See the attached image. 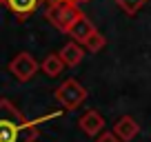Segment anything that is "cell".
<instances>
[{
    "instance_id": "obj_1",
    "label": "cell",
    "mask_w": 151,
    "mask_h": 142,
    "mask_svg": "<svg viewBox=\"0 0 151 142\" xmlns=\"http://www.w3.org/2000/svg\"><path fill=\"white\" fill-rule=\"evenodd\" d=\"M36 138V122H29L7 98L0 100V142H33Z\"/></svg>"
},
{
    "instance_id": "obj_2",
    "label": "cell",
    "mask_w": 151,
    "mask_h": 142,
    "mask_svg": "<svg viewBox=\"0 0 151 142\" xmlns=\"http://www.w3.org/2000/svg\"><path fill=\"white\" fill-rule=\"evenodd\" d=\"M56 100H58V104H60L62 109L73 111V109H78V107L87 100V89L78 80L69 78V80H65L56 89Z\"/></svg>"
},
{
    "instance_id": "obj_3",
    "label": "cell",
    "mask_w": 151,
    "mask_h": 142,
    "mask_svg": "<svg viewBox=\"0 0 151 142\" xmlns=\"http://www.w3.org/2000/svg\"><path fill=\"white\" fill-rule=\"evenodd\" d=\"M78 16H80L78 2H51V7L47 9V20L62 33H67V29Z\"/></svg>"
},
{
    "instance_id": "obj_4",
    "label": "cell",
    "mask_w": 151,
    "mask_h": 142,
    "mask_svg": "<svg viewBox=\"0 0 151 142\" xmlns=\"http://www.w3.org/2000/svg\"><path fill=\"white\" fill-rule=\"evenodd\" d=\"M38 69H40V65H38V60L29 51H20L9 62V71L14 73V78L18 82H29L38 73Z\"/></svg>"
},
{
    "instance_id": "obj_5",
    "label": "cell",
    "mask_w": 151,
    "mask_h": 142,
    "mask_svg": "<svg viewBox=\"0 0 151 142\" xmlns=\"http://www.w3.org/2000/svg\"><path fill=\"white\" fill-rule=\"evenodd\" d=\"M78 127H80V131L85 133V136H91V138H98L100 133H102L104 129V118L98 113V111H87L85 115H80V120H78Z\"/></svg>"
},
{
    "instance_id": "obj_6",
    "label": "cell",
    "mask_w": 151,
    "mask_h": 142,
    "mask_svg": "<svg viewBox=\"0 0 151 142\" xmlns=\"http://www.w3.org/2000/svg\"><path fill=\"white\" fill-rule=\"evenodd\" d=\"M93 31H96L93 22H91V20L87 18L85 14H80L78 18L73 20V22H71V27L67 29V33H69V36L76 40V42H80V44H85V40L89 38Z\"/></svg>"
},
{
    "instance_id": "obj_7",
    "label": "cell",
    "mask_w": 151,
    "mask_h": 142,
    "mask_svg": "<svg viewBox=\"0 0 151 142\" xmlns=\"http://www.w3.org/2000/svg\"><path fill=\"white\" fill-rule=\"evenodd\" d=\"M111 131L116 133V136H118L122 142H131L133 138L140 133V124H138L131 115H122V118L116 120V124H113Z\"/></svg>"
},
{
    "instance_id": "obj_8",
    "label": "cell",
    "mask_w": 151,
    "mask_h": 142,
    "mask_svg": "<svg viewBox=\"0 0 151 142\" xmlns=\"http://www.w3.org/2000/svg\"><path fill=\"white\" fill-rule=\"evenodd\" d=\"M58 53H60V58H62V62H65V67H78V65L82 62V58H85V49H82L80 42H76V40L67 42Z\"/></svg>"
},
{
    "instance_id": "obj_9",
    "label": "cell",
    "mask_w": 151,
    "mask_h": 142,
    "mask_svg": "<svg viewBox=\"0 0 151 142\" xmlns=\"http://www.w3.org/2000/svg\"><path fill=\"white\" fill-rule=\"evenodd\" d=\"M40 69H42L45 76L49 78H58L62 73V69H65V62H62L60 53H49L47 58H45L42 62H40Z\"/></svg>"
},
{
    "instance_id": "obj_10",
    "label": "cell",
    "mask_w": 151,
    "mask_h": 142,
    "mask_svg": "<svg viewBox=\"0 0 151 142\" xmlns=\"http://www.w3.org/2000/svg\"><path fill=\"white\" fill-rule=\"evenodd\" d=\"M40 0H5V5L14 11L18 18H27L29 14H33Z\"/></svg>"
},
{
    "instance_id": "obj_11",
    "label": "cell",
    "mask_w": 151,
    "mask_h": 142,
    "mask_svg": "<svg viewBox=\"0 0 151 142\" xmlns=\"http://www.w3.org/2000/svg\"><path fill=\"white\" fill-rule=\"evenodd\" d=\"M104 44H107V38H104L102 33L96 29L89 38L85 40V44H82V47H85L87 51H91V53H98V51H102V49H104Z\"/></svg>"
},
{
    "instance_id": "obj_12",
    "label": "cell",
    "mask_w": 151,
    "mask_h": 142,
    "mask_svg": "<svg viewBox=\"0 0 151 142\" xmlns=\"http://www.w3.org/2000/svg\"><path fill=\"white\" fill-rule=\"evenodd\" d=\"M116 2H118V7L124 11V14L133 16L136 11H140L142 7H145V2H147V0H116Z\"/></svg>"
},
{
    "instance_id": "obj_13",
    "label": "cell",
    "mask_w": 151,
    "mask_h": 142,
    "mask_svg": "<svg viewBox=\"0 0 151 142\" xmlns=\"http://www.w3.org/2000/svg\"><path fill=\"white\" fill-rule=\"evenodd\" d=\"M96 142H122V140H120L113 131H102L98 138H96Z\"/></svg>"
},
{
    "instance_id": "obj_14",
    "label": "cell",
    "mask_w": 151,
    "mask_h": 142,
    "mask_svg": "<svg viewBox=\"0 0 151 142\" xmlns=\"http://www.w3.org/2000/svg\"><path fill=\"white\" fill-rule=\"evenodd\" d=\"M51 2H80V0H51Z\"/></svg>"
},
{
    "instance_id": "obj_15",
    "label": "cell",
    "mask_w": 151,
    "mask_h": 142,
    "mask_svg": "<svg viewBox=\"0 0 151 142\" xmlns=\"http://www.w3.org/2000/svg\"><path fill=\"white\" fill-rule=\"evenodd\" d=\"M0 2H5V0H0Z\"/></svg>"
}]
</instances>
